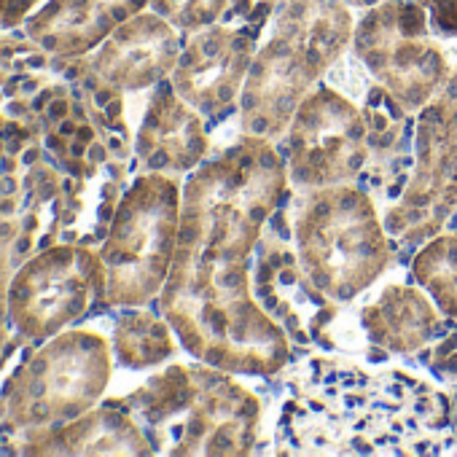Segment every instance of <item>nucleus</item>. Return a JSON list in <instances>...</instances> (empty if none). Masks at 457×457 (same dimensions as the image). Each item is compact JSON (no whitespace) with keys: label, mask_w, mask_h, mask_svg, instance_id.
Here are the masks:
<instances>
[{"label":"nucleus","mask_w":457,"mask_h":457,"mask_svg":"<svg viewBox=\"0 0 457 457\" xmlns=\"http://www.w3.org/2000/svg\"><path fill=\"white\" fill-rule=\"evenodd\" d=\"M129 401L154 452L245 457L262 449L267 403L226 369L172 363Z\"/></svg>","instance_id":"obj_3"},{"label":"nucleus","mask_w":457,"mask_h":457,"mask_svg":"<svg viewBox=\"0 0 457 457\" xmlns=\"http://www.w3.org/2000/svg\"><path fill=\"white\" fill-rule=\"evenodd\" d=\"M253 294L267 315L288 334L294 347H318L342 355L363 353L371 363H379L366 345L350 339L353 334L342 328V304L323 296L304 275L291 235L288 196L264 226L256 245Z\"/></svg>","instance_id":"obj_8"},{"label":"nucleus","mask_w":457,"mask_h":457,"mask_svg":"<svg viewBox=\"0 0 457 457\" xmlns=\"http://www.w3.org/2000/svg\"><path fill=\"white\" fill-rule=\"evenodd\" d=\"M449 113H452V119L457 121V62H454V68H452V76L446 79V84H444V89H441V95L436 97Z\"/></svg>","instance_id":"obj_21"},{"label":"nucleus","mask_w":457,"mask_h":457,"mask_svg":"<svg viewBox=\"0 0 457 457\" xmlns=\"http://www.w3.org/2000/svg\"><path fill=\"white\" fill-rule=\"evenodd\" d=\"M457 212V121L438 103L417 113L414 167L401 196L382 212L401 251L436 237Z\"/></svg>","instance_id":"obj_10"},{"label":"nucleus","mask_w":457,"mask_h":457,"mask_svg":"<svg viewBox=\"0 0 457 457\" xmlns=\"http://www.w3.org/2000/svg\"><path fill=\"white\" fill-rule=\"evenodd\" d=\"M272 454H457L452 393L406 369H369L339 353H310L275 377Z\"/></svg>","instance_id":"obj_2"},{"label":"nucleus","mask_w":457,"mask_h":457,"mask_svg":"<svg viewBox=\"0 0 457 457\" xmlns=\"http://www.w3.org/2000/svg\"><path fill=\"white\" fill-rule=\"evenodd\" d=\"M259 44V33L235 22H215L186 36L170 81L175 92L202 113L210 129H218L237 113Z\"/></svg>","instance_id":"obj_11"},{"label":"nucleus","mask_w":457,"mask_h":457,"mask_svg":"<svg viewBox=\"0 0 457 457\" xmlns=\"http://www.w3.org/2000/svg\"><path fill=\"white\" fill-rule=\"evenodd\" d=\"M291 235L310 283L339 304L366 294L401 253L371 194L358 183L288 191Z\"/></svg>","instance_id":"obj_5"},{"label":"nucleus","mask_w":457,"mask_h":457,"mask_svg":"<svg viewBox=\"0 0 457 457\" xmlns=\"http://www.w3.org/2000/svg\"><path fill=\"white\" fill-rule=\"evenodd\" d=\"M180 33L159 14H135L119 25L97 57V73L119 89H145L172 76Z\"/></svg>","instance_id":"obj_14"},{"label":"nucleus","mask_w":457,"mask_h":457,"mask_svg":"<svg viewBox=\"0 0 457 457\" xmlns=\"http://www.w3.org/2000/svg\"><path fill=\"white\" fill-rule=\"evenodd\" d=\"M355 323L385 361L387 355H417L441 334L446 318L417 283H390L358 307Z\"/></svg>","instance_id":"obj_15"},{"label":"nucleus","mask_w":457,"mask_h":457,"mask_svg":"<svg viewBox=\"0 0 457 457\" xmlns=\"http://www.w3.org/2000/svg\"><path fill=\"white\" fill-rule=\"evenodd\" d=\"M183 210V183L170 172H148L124 194L105 243L108 294L116 304L154 302L170 275Z\"/></svg>","instance_id":"obj_6"},{"label":"nucleus","mask_w":457,"mask_h":457,"mask_svg":"<svg viewBox=\"0 0 457 457\" xmlns=\"http://www.w3.org/2000/svg\"><path fill=\"white\" fill-rule=\"evenodd\" d=\"M457 323V320H452ZM417 363L436 379V382H454L457 379V326L441 328V334L417 353Z\"/></svg>","instance_id":"obj_19"},{"label":"nucleus","mask_w":457,"mask_h":457,"mask_svg":"<svg viewBox=\"0 0 457 457\" xmlns=\"http://www.w3.org/2000/svg\"><path fill=\"white\" fill-rule=\"evenodd\" d=\"M151 12L167 20L180 36H194L223 20L232 0H148Z\"/></svg>","instance_id":"obj_18"},{"label":"nucleus","mask_w":457,"mask_h":457,"mask_svg":"<svg viewBox=\"0 0 457 457\" xmlns=\"http://www.w3.org/2000/svg\"><path fill=\"white\" fill-rule=\"evenodd\" d=\"M280 154L294 188L355 183L369 162L361 105L331 81H318L299 103Z\"/></svg>","instance_id":"obj_9"},{"label":"nucleus","mask_w":457,"mask_h":457,"mask_svg":"<svg viewBox=\"0 0 457 457\" xmlns=\"http://www.w3.org/2000/svg\"><path fill=\"white\" fill-rule=\"evenodd\" d=\"M137 156L148 172L188 175L210 156V127L170 79L156 84L137 132Z\"/></svg>","instance_id":"obj_13"},{"label":"nucleus","mask_w":457,"mask_h":457,"mask_svg":"<svg viewBox=\"0 0 457 457\" xmlns=\"http://www.w3.org/2000/svg\"><path fill=\"white\" fill-rule=\"evenodd\" d=\"M347 60L350 79L355 89L347 95L361 97V111L366 116V148L369 162L355 180L371 194L379 212H385L406 188V180L414 167V137H417V113L406 111L385 87H379L366 68L353 57ZM345 92V89H342Z\"/></svg>","instance_id":"obj_12"},{"label":"nucleus","mask_w":457,"mask_h":457,"mask_svg":"<svg viewBox=\"0 0 457 457\" xmlns=\"http://www.w3.org/2000/svg\"><path fill=\"white\" fill-rule=\"evenodd\" d=\"M425 9L433 33L441 41H457V0H430Z\"/></svg>","instance_id":"obj_20"},{"label":"nucleus","mask_w":457,"mask_h":457,"mask_svg":"<svg viewBox=\"0 0 457 457\" xmlns=\"http://www.w3.org/2000/svg\"><path fill=\"white\" fill-rule=\"evenodd\" d=\"M414 4H420V6H428V4H430V0H414Z\"/></svg>","instance_id":"obj_23"},{"label":"nucleus","mask_w":457,"mask_h":457,"mask_svg":"<svg viewBox=\"0 0 457 457\" xmlns=\"http://www.w3.org/2000/svg\"><path fill=\"white\" fill-rule=\"evenodd\" d=\"M409 275L446 320H457V235L438 232L414 248Z\"/></svg>","instance_id":"obj_16"},{"label":"nucleus","mask_w":457,"mask_h":457,"mask_svg":"<svg viewBox=\"0 0 457 457\" xmlns=\"http://www.w3.org/2000/svg\"><path fill=\"white\" fill-rule=\"evenodd\" d=\"M288 191L280 148L243 132L183 180L180 235L159 304L191 358L253 379L291 363L288 334L253 294L256 245Z\"/></svg>","instance_id":"obj_1"},{"label":"nucleus","mask_w":457,"mask_h":457,"mask_svg":"<svg viewBox=\"0 0 457 457\" xmlns=\"http://www.w3.org/2000/svg\"><path fill=\"white\" fill-rule=\"evenodd\" d=\"M178 350L170 320H159L151 312H127L119 323L116 353L127 366L143 369L172 358Z\"/></svg>","instance_id":"obj_17"},{"label":"nucleus","mask_w":457,"mask_h":457,"mask_svg":"<svg viewBox=\"0 0 457 457\" xmlns=\"http://www.w3.org/2000/svg\"><path fill=\"white\" fill-rule=\"evenodd\" d=\"M345 4H347L350 9H358V12H366V9H371V6H377V4H382V0H345Z\"/></svg>","instance_id":"obj_22"},{"label":"nucleus","mask_w":457,"mask_h":457,"mask_svg":"<svg viewBox=\"0 0 457 457\" xmlns=\"http://www.w3.org/2000/svg\"><path fill=\"white\" fill-rule=\"evenodd\" d=\"M350 52L411 113L441 95L454 68L430 28L428 9L414 0H382L366 9L355 20Z\"/></svg>","instance_id":"obj_7"},{"label":"nucleus","mask_w":457,"mask_h":457,"mask_svg":"<svg viewBox=\"0 0 457 457\" xmlns=\"http://www.w3.org/2000/svg\"><path fill=\"white\" fill-rule=\"evenodd\" d=\"M353 30L345 0H280L240 95V132L283 140L307 92L350 52Z\"/></svg>","instance_id":"obj_4"}]
</instances>
